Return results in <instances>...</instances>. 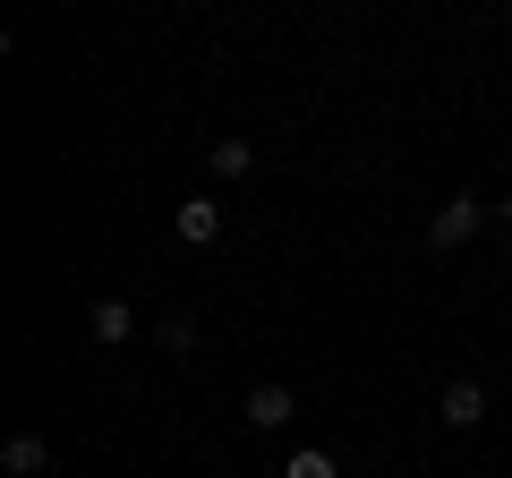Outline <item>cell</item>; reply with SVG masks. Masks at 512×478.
I'll return each instance as SVG.
<instances>
[{
    "mask_svg": "<svg viewBox=\"0 0 512 478\" xmlns=\"http://www.w3.org/2000/svg\"><path fill=\"white\" fill-rule=\"evenodd\" d=\"M436 419L444 427H478V419H487V385H478V376H453L444 402H436Z\"/></svg>",
    "mask_w": 512,
    "mask_h": 478,
    "instance_id": "3957f363",
    "label": "cell"
},
{
    "mask_svg": "<svg viewBox=\"0 0 512 478\" xmlns=\"http://www.w3.org/2000/svg\"><path fill=\"white\" fill-rule=\"evenodd\" d=\"M171 231H180L188 248H214V239H222V205L214 197H188L180 214H171Z\"/></svg>",
    "mask_w": 512,
    "mask_h": 478,
    "instance_id": "277c9868",
    "label": "cell"
},
{
    "mask_svg": "<svg viewBox=\"0 0 512 478\" xmlns=\"http://www.w3.org/2000/svg\"><path fill=\"white\" fill-rule=\"evenodd\" d=\"M291 419H299V393L291 385H248V427H256V436H282Z\"/></svg>",
    "mask_w": 512,
    "mask_h": 478,
    "instance_id": "7a4b0ae2",
    "label": "cell"
},
{
    "mask_svg": "<svg viewBox=\"0 0 512 478\" xmlns=\"http://www.w3.org/2000/svg\"><path fill=\"white\" fill-rule=\"evenodd\" d=\"M487 222H495V214H487L478 197H453V205H436V222H427V248H470Z\"/></svg>",
    "mask_w": 512,
    "mask_h": 478,
    "instance_id": "6da1fadb",
    "label": "cell"
},
{
    "mask_svg": "<svg viewBox=\"0 0 512 478\" xmlns=\"http://www.w3.org/2000/svg\"><path fill=\"white\" fill-rule=\"evenodd\" d=\"M282 478H342V470H333V453H316V444H308V453L282 461Z\"/></svg>",
    "mask_w": 512,
    "mask_h": 478,
    "instance_id": "9c48e42d",
    "label": "cell"
},
{
    "mask_svg": "<svg viewBox=\"0 0 512 478\" xmlns=\"http://www.w3.org/2000/svg\"><path fill=\"white\" fill-rule=\"evenodd\" d=\"M487 214H495V222H504V231H512V197H495V205H487Z\"/></svg>",
    "mask_w": 512,
    "mask_h": 478,
    "instance_id": "30bf717a",
    "label": "cell"
},
{
    "mask_svg": "<svg viewBox=\"0 0 512 478\" xmlns=\"http://www.w3.org/2000/svg\"><path fill=\"white\" fill-rule=\"evenodd\" d=\"M154 342H163L171 359H188V350H197V316H163V325H154Z\"/></svg>",
    "mask_w": 512,
    "mask_h": 478,
    "instance_id": "ba28073f",
    "label": "cell"
},
{
    "mask_svg": "<svg viewBox=\"0 0 512 478\" xmlns=\"http://www.w3.org/2000/svg\"><path fill=\"white\" fill-rule=\"evenodd\" d=\"M205 163H214V180H248V171H256V146H248V137H214Z\"/></svg>",
    "mask_w": 512,
    "mask_h": 478,
    "instance_id": "52a82bcc",
    "label": "cell"
},
{
    "mask_svg": "<svg viewBox=\"0 0 512 478\" xmlns=\"http://www.w3.org/2000/svg\"><path fill=\"white\" fill-rule=\"evenodd\" d=\"M86 333H94V342H137V308H128V299H94Z\"/></svg>",
    "mask_w": 512,
    "mask_h": 478,
    "instance_id": "5b68a950",
    "label": "cell"
},
{
    "mask_svg": "<svg viewBox=\"0 0 512 478\" xmlns=\"http://www.w3.org/2000/svg\"><path fill=\"white\" fill-rule=\"evenodd\" d=\"M0 470H9V478H43V470H52V444H43V436H9V444H0Z\"/></svg>",
    "mask_w": 512,
    "mask_h": 478,
    "instance_id": "8992f818",
    "label": "cell"
}]
</instances>
